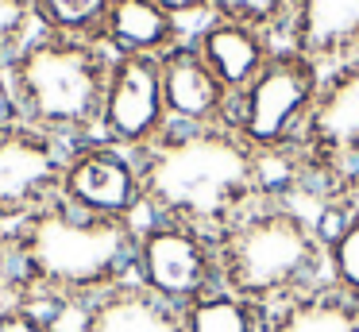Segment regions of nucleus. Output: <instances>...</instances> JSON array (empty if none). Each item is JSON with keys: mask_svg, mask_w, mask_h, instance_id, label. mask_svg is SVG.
I'll list each match as a JSON object with an SVG mask.
<instances>
[{"mask_svg": "<svg viewBox=\"0 0 359 332\" xmlns=\"http://www.w3.org/2000/svg\"><path fill=\"white\" fill-rule=\"evenodd\" d=\"M135 239L140 220L81 213L62 197L50 201L8 228L12 282L4 305H35L58 317L70 305L101 298L132 278Z\"/></svg>", "mask_w": 359, "mask_h": 332, "instance_id": "f257e3e1", "label": "nucleus"}, {"mask_svg": "<svg viewBox=\"0 0 359 332\" xmlns=\"http://www.w3.org/2000/svg\"><path fill=\"white\" fill-rule=\"evenodd\" d=\"M143 213L209 236L224 232L248 205L266 197L263 154L232 128H174L135 154Z\"/></svg>", "mask_w": 359, "mask_h": 332, "instance_id": "f03ea898", "label": "nucleus"}, {"mask_svg": "<svg viewBox=\"0 0 359 332\" xmlns=\"http://www.w3.org/2000/svg\"><path fill=\"white\" fill-rule=\"evenodd\" d=\"M220 290L274 313L328 286L325 236L282 197H259L217 232Z\"/></svg>", "mask_w": 359, "mask_h": 332, "instance_id": "7ed1b4c3", "label": "nucleus"}, {"mask_svg": "<svg viewBox=\"0 0 359 332\" xmlns=\"http://www.w3.org/2000/svg\"><path fill=\"white\" fill-rule=\"evenodd\" d=\"M109 69L112 54L101 43L35 31L32 43L12 58L8 81L24 124L74 147L97 135Z\"/></svg>", "mask_w": 359, "mask_h": 332, "instance_id": "20e7f679", "label": "nucleus"}, {"mask_svg": "<svg viewBox=\"0 0 359 332\" xmlns=\"http://www.w3.org/2000/svg\"><path fill=\"white\" fill-rule=\"evenodd\" d=\"M325 85V69L297 51H274L259 77L236 97L232 131L259 154L302 147L305 124Z\"/></svg>", "mask_w": 359, "mask_h": 332, "instance_id": "39448f33", "label": "nucleus"}, {"mask_svg": "<svg viewBox=\"0 0 359 332\" xmlns=\"http://www.w3.org/2000/svg\"><path fill=\"white\" fill-rule=\"evenodd\" d=\"M132 278L143 290H151L155 298L170 301L178 309L194 305L197 298L220 290L217 236L178 220L143 216Z\"/></svg>", "mask_w": 359, "mask_h": 332, "instance_id": "423d86ee", "label": "nucleus"}, {"mask_svg": "<svg viewBox=\"0 0 359 332\" xmlns=\"http://www.w3.org/2000/svg\"><path fill=\"white\" fill-rule=\"evenodd\" d=\"M166 131H170V112H166V97H163L158 58L116 54L109 69V89H104L97 139L140 154L155 139H163Z\"/></svg>", "mask_w": 359, "mask_h": 332, "instance_id": "0eeeda50", "label": "nucleus"}, {"mask_svg": "<svg viewBox=\"0 0 359 332\" xmlns=\"http://www.w3.org/2000/svg\"><path fill=\"white\" fill-rule=\"evenodd\" d=\"M66 205L93 216H116V220H140L143 213V178L140 159L132 151L104 139H86L66 151L62 190Z\"/></svg>", "mask_w": 359, "mask_h": 332, "instance_id": "6e6552de", "label": "nucleus"}, {"mask_svg": "<svg viewBox=\"0 0 359 332\" xmlns=\"http://www.w3.org/2000/svg\"><path fill=\"white\" fill-rule=\"evenodd\" d=\"M70 147L35 131L32 124L0 131V228L8 232L43 205L58 201Z\"/></svg>", "mask_w": 359, "mask_h": 332, "instance_id": "1a4fd4ad", "label": "nucleus"}, {"mask_svg": "<svg viewBox=\"0 0 359 332\" xmlns=\"http://www.w3.org/2000/svg\"><path fill=\"white\" fill-rule=\"evenodd\" d=\"M163 69V97L174 128H232L236 93L212 74V66L201 58L194 39H182L174 51L158 58Z\"/></svg>", "mask_w": 359, "mask_h": 332, "instance_id": "9d476101", "label": "nucleus"}, {"mask_svg": "<svg viewBox=\"0 0 359 332\" xmlns=\"http://www.w3.org/2000/svg\"><path fill=\"white\" fill-rule=\"evenodd\" d=\"M302 151L317 166H348L359 159V58L336 66L305 124Z\"/></svg>", "mask_w": 359, "mask_h": 332, "instance_id": "9b49d317", "label": "nucleus"}, {"mask_svg": "<svg viewBox=\"0 0 359 332\" xmlns=\"http://www.w3.org/2000/svg\"><path fill=\"white\" fill-rule=\"evenodd\" d=\"M55 324L58 332H186L182 309L143 290L135 278L104 290L93 301L62 309Z\"/></svg>", "mask_w": 359, "mask_h": 332, "instance_id": "f8f14e48", "label": "nucleus"}, {"mask_svg": "<svg viewBox=\"0 0 359 332\" xmlns=\"http://www.w3.org/2000/svg\"><path fill=\"white\" fill-rule=\"evenodd\" d=\"M286 39L320 69L359 58V0H297Z\"/></svg>", "mask_w": 359, "mask_h": 332, "instance_id": "ddd939ff", "label": "nucleus"}, {"mask_svg": "<svg viewBox=\"0 0 359 332\" xmlns=\"http://www.w3.org/2000/svg\"><path fill=\"white\" fill-rule=\"evenodd\" d=\"M194 46L201 51V58L212 66V74H217L220 81L228 85V93H236V97L255 81L259 69H263L274 54V46L266 35L243 27V23H232V20H217V15L194 35Z\"/></svg>", "mask_w": 359, "mask_h": 332, "instance_id": "4468645a", "label": "nucleus"}, {"mask_svg": "<svg viewBox=\"0 0 359 332\" xmlns=\"http://www.w3.org/2000/svg\"><path fill=\"white\" fill-rule=\"evenodd\" d=\"M178 43H182V23L158 0H112L101 31V46L112 58L116 54L163 58Z\"/></svg>", "mask_w": 359, "mask_h": 332, "instance_id": "2eb2a0df", "label": "nucleus"}, {"mask_svg": "<svg viewBox=\"0 0 359 332\" xmlns=\"http://www.w3.org/2000/svg\"><path fill=\"white\" fill-rule=\"evenodd\" d=\"M266 332H359V305L336 293L332 286H320L274 309Z\"/></svg>", "mask_w": 359, "mask_h": 332, "instance_id": "dca6fc26", "label": "nucleus"}, {"mask_svg": "<svg viewBox=\"0 0 359 332\" xmlns=\"http://www.w3.org/2000/svg\"><path fill=\"white\" fill-rule=\"evenodd\" d=\"M266 321H271L266 309L228 290H212L182 309L186 332H266Z\"/></svg>", "mask_w": 359, "mask_h": 332, "instance_id": "f3484780", "label": "nucleus"}, {"mask_svg": "<svg viewBox=\"0 0 359 332\" xmlns=\"http://www.w3.org/2000/svg\"><path fill=\"white\" fill-rule=\"evenodd\" d=\"M32 8L39 31H47V35L101 43L112 0H32Z\"/></svg>", "mask_w": 359, "mask_h": 332, "instance_id": "a211bd4d", "label": "nucleus"}, {"mask_svg": "<svg viewBox=\"0 0 359 332\" xmlns=\"http://www.w3.org/2000/svg\"><path fill=\"white\" fill-rule=\"evenodd\" d=\"M328 251V286L359 305V213H348L340 228L325 239Z\"/></svg>", "mask_w": 359, "mask_h": 332, "instance_id": "6ab92c4d", "label": "nucleus"}, {"mask_svg": "<svg viewBox=\"0 0 359 332\" xmlns=\"http://www.w3.org/2000/svg\"><path fill=\"white\" fill-rule=\"evenodd\" d=\"M297 0H212V15L217 20H232L243 27L259 31V35H278L290 27Z\"/></svg>", "mask_w": 359, "mask_h": 332, "instance_id": "aec40b11", "label": "nucleus"}, {"mask_svg": "<svg viewBox=\"0 0 359 332\" xmlns=\"http://www.w3.org/2000/svg\"><path fill=\"white\" fill-rule=\"evenodd\" d=\"M39 31L32 0H0V69H8L12 58L32 43Z\"/></svg>", "mask_w": 359, "mask_h": 332, "instance_id": "412c9836", "label": "nucleus"}, {"mask_svg": "<svg viewBox=\"0 0 359 332\" xmlns=\"http://www.w3.org/2000/svg\"><path fill=\"white\" fill-rule=\"evenodd\" d=\"M58 317L35 305H0V332H58Z\"/></svg>", "mask_w": 359, "mask_h": 332, "instance_id": "4be33fe9", "label": "nucleus"}, {"mask_svg": "<svg viewBox=\"0 0 359 332\" xmlns=\"http://www.w3.org/2000/svg\"><path fill=\"white\" fill-rule=\"evenodd\" d=\"M16 124H24V116H20V100H16V93H12L8 69H0V131L16 128Z\"/></svg>", "mask_w": 359, "mask_h": 332, "instance_id": "5701e85b", "label": "nucleus"}, {"mask_svg": "<svg viewBox=\"0 0 359 332\" xmlns=\"http://www.w3.org/2000/svg\"><path fill=\"white\" fill-rule=\"evenodd\" d=\"M158 4H163L178 23L186 20V15H201V12L212 15V0H158Z\"/></svg>", "mask_w": 359, "mask_h": 332, "instance_id": "b1692460", "label": "nucleus"}, {"mask_svg": "<svg viewBox=\"0 0 359 332\" xmlns=\"http://www.w3.org/2000/svg\"><path fill=\"white\" fill-rule=\"evenodd\" d=\"M8 282H12V244H8V232L0 228V305H4Z\"/></svg>", "mask_w": 359, "mask_h": 332, "instance_id": "393cba45", "label": "nucleus"}]
</instances>
